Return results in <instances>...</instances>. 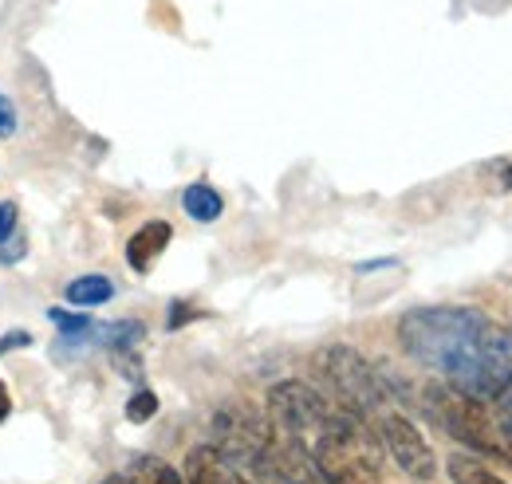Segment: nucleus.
I'll return each instance as SVG.
<instances>
[{"label": "nucleus", "mask_w": 512, "mask_h": 484, "mask_svg": "<svg viewBox=\"0 0 512 484\" xmlns=\"http://www.w3.org/2000/svg\"><path fill=\"white\" fill-rule=\"evenodd\" d=\"M398 343L442 382L493 402L512 386V331L477 307H414L398 319Z\"/></svg>", "instance_id": "f257e3e1"}, {"label": "nucleus", "mask_w": 512, "mask_h": 484, "mask_svg": "<svg viewBox=\"0 0 512 484\" xmlns=\"http://www.w3.org/2000/svg\"><path fill=\"white\" fill-rule=\"evenodd\" d=\"M304 449L316 457L327 484H383V445L375 429H367L339 406L304 441Z\"/></svg>", "instance_id": "f03ea898"}, {"label": "nucleus", "mask_w": 512, "mask_h": 484, "mask_svg": "<svg viewBox=\"0 0 512 484\" xmlns=\"http://www.w3.org/2000/svg\"><path fill=\"white\" fill-rule=\"evenodd\" d=\"M312 366H316V378L323 382L327 398H331L339 410H347L351 418H359L367 429H375L383 414L398 410L390 382H386L383 374L367 363L355 347H347V343L323 347ZM375 437H379V433H375Z\"/></svg>", "instance_id": "7ed1b4c3"}, {"label": "nucleus", "mask_w": 512, "mask_h": 484, "mask_svg": "<svg viewBox=\"0 0 512 484\" xmlns=\"http://www.w3.org/2000/svg\"><path fill=\"white\" fill-rule=\"evenodd\" d=\"M426 410L430 418L446 429L453 441H461L469 453L477 457H493L501 465H512V437L497 418L493 402L473 398L457 386H449L442 378H434L426 386Z\"/></svg>", "instance_id": "20e7f679"}, {"label": "nucleus", "mask_w": 512, "mask_h": 484, "mask_svg": "<svg viewBox=\"0 0 512 484\" xmlns=\"http://www.w3.org/2000/svg\"><path fill=\"white\" fill-rule=\"evenodd\" d=\"M213 449L241 473H253L260 481H268V461H272V441H276V425L264 410H256L253 402H225L213 422Z\"/></svg>", "instance_id": "39448f33"}, {"label": "nucleus", "mask_w": 512, "mask_h": 484, "mask_svg": "<svg viewBox=\"0 0 512 484\" xmlns=\"http://www.w3.org/2000/svg\"><path fill=\"white\" fill-rule=\"evenodd\" d=\"M375 433H379V445L394 457V465H398L406 477H414V481H434L438 457H434L430 441L422 437V429L410 422L406 414H398V410L383 414L379 425H375Z\"/></svg>", "instance_id": "423d86ee"}, {"label": "nucleus", "mask_w": 512, "mask_h": 484, "mask_svg": "<svg viewBox=\"0 0 512 484\" xmlns=\"http://www.w3.org/2000/svg\"><path fill=\"white\" fill-rule=\"evenodd\" d=\"M268 481L272 484H327L316 465V457L288 433L276 429L272 441V461H268Z\"/></svg>", "instance_id": "0eeeda50"}, {"label": "nucleus", "mask_w": 512, "mask_h": 484, "mask_svg": "<svg viewBox=\"0 0 512 484\" xmlns=\"http://www.w3.org/2000/svg\"><path fill=\"white\" fill-rule=\"evenodd\" d=\"M186 481L190 484H253L241 469H233L213 445H197L186 453Z\"/></svg>", "instance_id": "6e6552de"}, {"label": "nucleus", "mask_w": 512, "mask_h": 484, "mask_svg": "<svg viewBox=\"0 0 512 484\" xmlns=\"http://www.w3.org/2000/svg\"><path fill=\"white\" fill-rule=\"evenodd\" d=\"M170 237H174V229H170L166 221H146V225L127 241V264L134 272H150L154 260L166 252Z\"/></svg>", "instance_id": "1a4fd4ad"}, {"label": "nucleus", "mask_w": 512, "mask_h": 484, "mask_svg": "<svg viewBox=\"0 0 512 484\" xmlns=\"http://www.w3.org/2000/svg\"><path fill=\"white\" fill-rule=\"evenodd\" d=\"M182 209L190 213L193 221L209 225V221H217V217L225 213V201H221V193H217L213 185L197 182V185H190V189L182 193Z\"/></svg>", "instance_id": "9d476101"}, {"label": "nucleus", "mask_w": 512, "mask_h": 484, "mask_svg": "<svg viewBox=\"0 0 512 484\" xmlns=\"http://www.w3.org/2000/svg\"><path fill=\"white\" fill-rule=\"evenodd\" d=\"M446 469L453 484H505L477 453H453L446 461Z\"/></svg>", "instance_id": "9b49d317"}, {"label": "nucleus", "mask_w": 512, "mask_h": 484, "mask_svg": "<svg viewBox=\"0 0 512 484\" xmlns=\"http://www.w3.org/2000/svg\"><path fill=\"white\" fill-rule=\"evenodd\" d=\"M130 481L134 484H190L182 469H174L162 457H134L130 461Z\"/></svg>", "instance_id": "f8f14e48"}, {"label": "nucleus", "mask_w": 512, "mask_h": 484, "mask_svg": "<svg viewBox=\"0 0 512 484\" xmlns=\"http://www.w3.org/2000/svg\"><path fill=\"white\" fill-rule=\"evenodd\" d=\"M111 296H115V284L107 276H79L67 284V303H75V307H99Z\"/></svg>", "instance_id": "ddd939ff"}, {"label": "nucleus", "mask_w": 512, "mask_h": 484, "mask_svg": "<svg viewBox=\"0 0 512 484\" xmlns=\"http://www.w3.org/2000/svg\"><path fill=\"white\" fill-rule=\"evenodd\" d=\"M154 414H158V394H154V390H138V394L127 402V418L134 425L150 422Z\"/></svg>", "instance_id": "4468645a"}, {"label": "nucleus", "mask_w": 512, "mask_h": 484, "mask_svg": "<svg viewBox=\"0 0 512 484\" xmlns=\"http://www.w3.org/2000/svg\"><path fill=\"white\" fill-rule=\"evenodd\" d=\"M48 315H52V323H60L64 331H91V319H87V315H71L64 307H52Z\"/></svg>", "instance_id": "2eb2a0df"}, {"label": "nucleus", "mask_w": 512, "mask_h": 484, "mask_svg": "<svg viewBox=\"0 0 512 484\" xmlns=\"http://www.w3.org/2000/svg\"><path fill=\"white\" fill-rule=\"evenodd\" d=\"M493 410H497V418L505 425V433L512 437V386H505V390L493 398Z\"/></svg>", "instance_id": "dca6fc26"}, {"label": "nucleus", "mask_w": 512, "mask_h": 484, "mask_svg": "<svg viewBox=\"0 0 512 484\" xmlns=\"http://www.w3.org/2000/svg\"><path fill=\"white\" fill-rule=\"evenodd\" d=\"M20 347H32V331H8V335H0V355L20 351Z\"/></svg>", "instance_id": "f3484780"}, {"label": "nucleus", "mask_w": 512, "mask_h": 484, "mask_svg": "<svg viewBox=\"0 0 512 484\" xmlns=\"http://www.w3.org/2000/svg\"><path fill=\"white\" fill-rule=\"evenodd\" d=\"M16 134V107L8 103V95H0V138Z\"/></svg>", "instance_id": "a211bd4d"}, {"label": "nucleus", "mask_w": 512, "mask_h": 484, "mask_svg": "<svg viewBox=\"0 0 512 484\" xmlns=\"http://www.w3.org/2000/svg\"><path fill=\"white\" fill-rule=\"evenodd\" d=\"M16 233V205L12 201H0V244Z\"/></svg>", "instance_id": "6ab92c4d"}, {"label": "nucleus", "mask_w": 512, "mask_h": 484, "mask_svg": "<svg viewBox=\"0 0 512 484\" xmlns=\"http://www.w3.org/2000/svg\"><path fill=\"white\" fill-rule=\"evenodd\" d=\"M8 414H12V398H8V386L0 382V422H4Z\"/></svg>", "instance_id": "aec40b11"}, {"label": "nucleus", "mask_w": 512, "mask_h": 484, "mask_svg": "<svg viewBox=\"0 0 512 484\" xmlns=\"http://www.w3.org/2000/svg\"><path fill=\"white\" fill-rule=\"evenodd\" d=\"M103 484H134V481H130V477H107Z\"/></svg>", "instance_id": "412c9836"}, {"label": "nucleus", "mask_w": 512, "mask_h": 484, "mask_svg": "<svg viewBox=\"0 0 512 484\" xmlns=\"http://www.w3.org/2000/svg\"><path fill=\"white\" fill-rule=\"evenodd\" d=\"M509 185H512V174H509Z\"/></svg>", "instance_id": "4be33fe9"}]
</instances>
